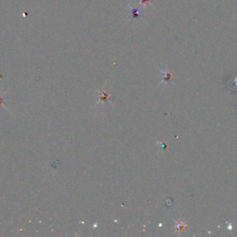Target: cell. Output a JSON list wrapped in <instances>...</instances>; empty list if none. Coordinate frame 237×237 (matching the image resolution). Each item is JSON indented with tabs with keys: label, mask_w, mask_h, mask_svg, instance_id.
<instances>
[{
	"label": "cell",
	"mask_w": 237,
	"mask_h": 237,
	"mask_svg": "<svg viewBox=\"0 0 237 237\" xmlns=\"http://www.w3.org/2000/svg\"><path fill=\"white\" fill-rule=\"evenodd\" d=\"M2 103H3V100H2V98H1V97H0V106H1V105H2Z\"/></svg>",
	"instance_id": "obj_1"
}]
</instances>
